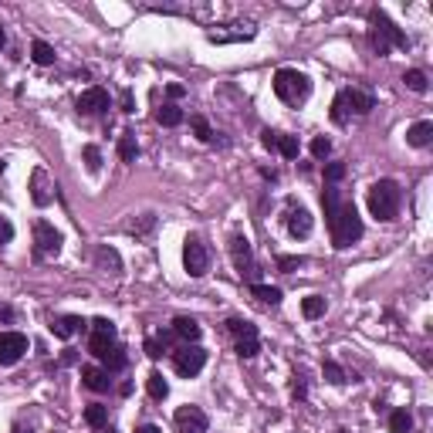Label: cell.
Returning a JSON list of instances; mask_svg holds the SVG:
<instances>
[{"label": "cell", "instance_id": "44dd1931", "mask_svg": "<svg viewBox=\"0 0 433 433\" xmlns=\"http://www.w3.org/2000/svg\"><path fill=\"white\" fill-rule=\"evenodd\" d=\"M85 423H88L92 430H105V423H109V410H105L102 403H92V406H85Z\"/></svg>", "mask_w": 433, "mask_h": 433}, {"label": "cell", "instance_id": "f6af8a7d", "mask_svg": "<svg viewBox=\"0 0 433 433\" xmlns=\"http://www.w3.org/2000/svg\"><path fill=\"white\" fill-rule=\"evenodd\" d=\"M166 95L170 98H183V85H166Z\"/></svg>", "mask_w": 433, "mask_h": 433}, {"label": "cell", "instance_id": "8fae6325", "mask_svg": "<svg viewBox=\"0 0 433 433\" xmlns=\"http://www.w3.org/2000/svg\"><path fill=\"white\" fill-rule=\"evenodd\" d=\"M27 352V339L20 332H0V366H14Z\"/></svg>", "mask_w": 433, "mask_h": 433}, {"label": "cell", "instance_id": "6da1fadb", "mask_svg": "<svg viewBox=\"0 0 433 433\" xmlns=\"http://www.w3.org/2000/svg\"><path fill=\"white\" fill-rule=\"evenodd\" d=\"M328 230H332V244L345 251L362 237V217H359L356 204H339L328 213Z\"/></svg>", "mask_w": 433, "mask_h": 433}, {"label": "cell", "instance_id": "8d00e7d4", "mask_svg": "<svg viewBox=\"0 0 433 433\" xmlns=\"http://www.w3.org/2000/svg\"><path fill=\"white\" fill-rule=\"evenodd\" d=\"M166 352V335H159V339H146V356L149 359H159Z\"/></svg>", "mask_w": 433, "mask_h": 433}, {"label": "cell", "instance_id": "2e32d148", "mask_svg": "<svg viewBox=\"0 0 433 433\" xmlns=\"http://www.w3.org/2000/svg\"><path fill=\"white\" fill-rule=\"evenodd\" d=\"M406 142L410 146H416V149H423V146H430L433 142V122H413L410 129H406Z\"/></svg>", "mask_w": 433, "mask_h": 433}, {"label": "cell", "instance_id": "c3c4849f", "mask_svg": "<svg viewBox=\"0 0 433 433\" xmlns=\"http://www.w3.org/2000/svg\"><path fill=\"white\" fill-rule=\"evenodd\" d=\"M4 170H7V163H4V159H0V176H4Z\"/></svg>", "mask_w": 433, "mask_h": 433}, {"label": "cell", "instance_id": "836d02e7", "mask_svg": "<svg viewBox=\"0 0 433 433\" xmlns=\"http://www.w3.org/2000/svg\"><path fill=\"white\" fill-rule=\"evenodd\" d=\"M81 156H85V166H88L92 173L102 170V152H98V146H85V149H81Z\"/></svg>", "mask_w": 433, "mask_h": 433}, {"label": "cell", "instance_id": "3957f363", "mask_svg": "<svg viewBox=\"0 0 433 433\" xmlns=\"http://www.w3.org/2000/svg\"><path fill=\"white\" fill-rule=\"evenodd\" d=\"M399 200H403V193H399V187L393 180H379V183L369 187V213L376 220H396Z\"/></svg>", "mask_w": 433, "mask_h": 433}, {"label": "cell", "instance_id": "f546056e", "mask_svg": "<svg viewBox=\"0 0 433 433\" xmlns=\"http://www.w3.org/2000/svg\"><path fill=\"white\" fill-rule=\"evenodd\" d=\"M274 149L281 152L284 159H298L302 146H298V139H295V135H278V146H274Z\"/></svg>", "mask_w": 433, "mask_h": 433}, {"label": "cell", "instance_id": "681fc988", "mask_svg": "<svg viewBox=\"0 0 433 433\" xmlns=\"http://www.w3.org/2000/svg\"><path fill=\"white\" fill-rule=\"evenodd\" d=\"M14 433H24V427H14ZM27 433H31V430H27Z\"/></svg>", "mask_w": 433, "mask_h": 433}, {"label": "cell", "instance_id": "cb8c5ba5", "mask_svg": "<svg viewBox=\"0 0 433 433\" xmlns=\"http://www.w3.org/2000/svg\"><path fill=\"white\" fill-rule=\"evenodd\" d=\"M146 389H149L152 399H166V396H170V382L163 379V373H156V369H152L149 379H146Z\"/></svg>", "mask_w": 433, "mask_h": 433}, {"label": "cell", "instance_id": "603a6c76", "mask_svg": "<svg viewBox=\"0 0 433 433\" xmlns=\"http://www.w3.org/2000/svg\"><path fill=\"white\" fill-rule=\"evenodd\" d=\"M156 122H159V126H166V129H173V126H180V122H183V109L170 102V105H163V109L156 112Z\"/></svg>", "mask_w": 433, "mask_h": 433}, {"label": "cell", "instance_id": "ee69618b", "mask_svg": "<svg viewBox=\"0 0 433 433\" xmlns=\"http://www.w3.org/2000/svg\"><path fill=\"white\" fill-rule=\"evenodd\" d=\"M305 393H308V389H305V376H295V396L305 399Z\"/></svg>", "mask_w": 433, "mask_h": 433}, {"label": "cell", "instance_id": "4dcf8cb0", "mask_svg": "<svg viewBox=\"0 0 433 433\" xmlns=\"http://www.w3.org/2000/svg\"><path fill=\"white\" fill-rule=\"evenodd\" d=\"M321 373H325V379H328L332 386H342V382H349V376H345V369H342L339 362H332V359H328V362L321 366Z\"/></svg>", "mask_w": 433, "mask_h": 433}, {"label": "cell", "instance_id": "83f0119b", "mask_svg": "<svg viewBox=\"0 0 433 433\" xmlns=\"http://www.w3.org/2000/svg\"><path fill=\"white\" fill-rule=\"evenodd\" d=\"M389 430L393 433H410L413 430V416L406 413V410H393V413H389Z\"/></svg>", "mask_w": 433, "mask_h": 433}, {"label": "cell", "instance_id": "277c9868", "mask_svg": "<svg viewBox=\"0 0 433 433\" xmlns=\"http://www.w3.org/2000/svg\"><path fill=\"white\" fill-rule=\"evenodd\" d=\"M173 366L183 379H193L204 366H207V349H200L196 342H183L176 352H173Z\"/></svg>", "mask_w": 433, "mask_h": 433}, {"label": "cell", "instance_id": "4316f807", "mask_svg": "<svg viewBox=\"0 0 433 433\" xmlns=\"http://www.w3.org/2000/svg\"><path fill=\"white\" fill-rule=\"evenodd\" d=\"M302 315L305 319H321L325 315V298L321 295H308L302 302Z\"/></svg>", "mask_w": 433, "mask_h": 433}, {"label": "cell", "instance_id": "ba28073f", "mask_svg": "<svg viewBox=\"0 0 433 433\" xmlns=\"http://www.w3.org/2000/svg\"><path fill=\"white\" fill-rule=\"evenodd\" d=\"M369 24H373V31H376V34H382V38L389 41V48H403V51L410 48V38H406V34H403V31H399L393 20L379 11V7H376V11H369Z\"/></svg>", "mask_w": 433, "mask_h": 433}, {"label": "cell", "instance_id": "bcb514c9", "mask_svg": "<svg viewBox=\"0 0 433 433\" xmlns=\"http://www.w3.org/2000/svg\"><path fill=\"white\" fill-rule=\"evenodd\" d=\"M135 433H163V430H159L156 423H146V427H139V430H135Z\"/></svg>", "mask_w": 433, "mask_h": 433}, {"label": "cell", "instance_id": "7402d4cb", "mask_svg": "<svg viewBox=\"0 0 433 433\" xmlns=\"http://www.w3.org/2000/svg\"><path fill=\"white\" fill-rule=\"evenodd\" d=\"M251 295L264 305H281V288H271V284H251Z\"/></svg>", "mask_w": 433, "mask_h": 433}, {"label": "cell", "instance_id": "f907efd6", "mask_svg": "<svg viewBox=\"0 0 433 433\" xmlns=\"http://www.w3.org/2000/svg\"><path fill=\"white\" fill-rule=\"evenodd\" d=\"M339 433H349V430H339Z\"/></svg>", "mask_w": 433, "mask_h": 433}, {"label": "cell", "instance_id": "60d3db41", "mask_svg": "<svg viewBox=\"0 0 433 433\" xmlns=\"http://www.w3.org/2000/svg\"><path fill=\"white\" fill-rule=\"evenodd\" d=\"M14 241V224L7 217H0V244H11Z\"/></svg>", "mask_w": 433, "mask_h": 433}, {"label": "cell", "instance_id": "ab89813d", "mask_svg": "<svg viewBox=\"0 0 433 433\" xmlns=\"http://www.w3.org/2000/svg\"><path fill=\"white\" fill-rule=\"evenodd\" d=\"M92 332H98V335H112V339H115V325L109 319H95L92 321Z\"/></svg>", "mask_w": 433, "mask_h": 433}, {"label": "cell", "instance_id": "7dc6e473", "mask_svg": "<svg viewBox=\"0 0 433 433\" xmlns=\"http://www.w3.org/2000/svg\"><path fill=\"white\" fill-rule=\"evenodd\" d=\"M4 41H7V34H4V27H0V48H4Z\"/></svg>", "mask_w": 433, "mask_h": 433}, {"label": "cell", "instance_id": "9a60e30c", "mask_svg": "<svg viewBox=\"0 0 433 433\" xmlns=\"http://www.w3.org/2000/svg\"><path fill=\"white\" fill-rule=\"evenodd\" d=\"M200 321L196 319H189V315H176L173 319V335H180L183 342H200Z\"/></svg>", "mask_w": 433, "mask_h": 433}, {"label": "cell", "instance_id": "ffe728a7", "mask_svg": "<svg viewBox=\"0 0 433 433\" xmlns=\"http://www.w3.org/2000/svg\"><path fill=\"white\" fill-rule=\"evenodd\" d=\"M119 156H122V163H135V156H139L135 132H122V135H119Z\"/></svg>", "mask_w": 433, "mask_h": 433}, {"label": "cell", "instance_id": "52a82bcc", "mask_svg": "<svg viewBox=\"0 0 433 433\" xmlns=\"http://www.w3.org/2000/svg\"><path fill=\"white\" fill-rule=\"evenodd\" d=\"M230 258H234V267L241 278H254L258 274V261H254V251H251V241L244 234H234L230 237Z\"/></svg>", "mask_w": 433, "mask_h": 433}, {"label": "cell", "instance_id": "f35d334b", "mask_svg": "<svg viewBox=\"0 0 433 433\" xmlns=\"http://www.w3.org/2000/svg\"><path fill=\"white\" fill-rule=\"evenodd\" d=\"M342 176H345V163H328V166H325V180H328V183H339Z\"/></svg>", "mask_w": 433, "mask_h": 433}, {"label": "cell", "instance_id": "7bdbcfd3", "mask_svg": "<svg viewBox=\"0 0 433 433\" xmlns=\"http://www.w3.org/2000/svg\"><path fill=\"white\" fill-rule=\"evenodd\" d=\"M122 112H135V98H132V92H122Z\"/></svg>", "mask_w": 433, "mask_h": 433}, {"label": "cell", "instance_id": "e575fe53", "mask_svg": "<svg viewBox=\"0 0 433 433\" xmlns=\"http://www.w3.org/2000/svg\"><path fill=\"white\" fill-rule=\"evenodd\" d=\"M298 267H305L302 254H281L278 258V271H298Z\"/></svg>", "mask_w": 433, "mask_h": 433}, {"label": "cell", "instance_id": "9c48e42d", "mask_svg": "<svg viewBox=\"0 0 433 433\" xmlns=\"http://www.w3.org/2000/svg\"><path fill=\"white\" fill-rule=\"evenodd\" d=\"M34 251H38L41 258H58L61 254V234L48 220L34 224Z\"/></svg>", "mask_w": 433, "mask_h": 433}, {"label": "cell", "instance_id": "74e56055", "mask_svg": "<svg viewBox=\"0 0 433 433\" xmlns=\"http://www.w3.org/2000/svg\"><path fill=\"white\" fill-rule=\"evenodd\" d=\"M328 152H332V142H328L325 135H319V139H312V156H315V159H325Z\"/></svg>", "mask_w": 433, "mask_h": 433}, {"label": "cell", "instance_id": "30bf717a", "mask_svg": "<svg viewBox=\"0 0 433 433\" xmlns=\"http://www.w3.org/2000/svg\"><path fill=\"white\" fill-rule=\"evenodd\" d=\"M210 420L200 406H180L176 410V430L180 433H207Z\"/></svg>", "mask_w": 433, "mask_h": 433}, {"label": "cell", "instance_id": "e0dca14e", "mask_svg": "<svg viewBox=\"0 0 433 433\" xmlns=\"http://www.w3.org/2000/svg\"><path fill=\"white\" fill-rule=\"evenodd\" d=\"M81 379H85V386H88L92 393H105V389L112 386L109 373H105V369H98V366H85V369H81Z\"/></svg>", "mask_w": 433, "mask_h": 433}, {"label": "cell", "instance_id": "d4e9b609", "mask_svg": "<svg viewBox=\"0 0 433 433\" xmlns=\"http://www.w3.org/2000/svg\"><path fill=\"white\" fill-rule=\"evenodd\" d=\"M112 345H115L112 335H98V332H92V339H88V352L98 356V359H105L109 352H112Z\"/></svg>", "mask_w": 433, "mask_h": 433}, {"label": "cell", "instance_id": "f1b7e54d", "mask_svg": "<svg viewBox=\"0 0 433 433\" xmlns=\"http://www.w3.org/2000/svg\"><path fill=\"white\" fill-rule=\"evenodd\" d=\"M403 81H406V88H410V92H416V95H423L427 88H430V85H427V75H423L420 68H410V72L403 75Z\"/></svg>", "mask_w": 433, "mask_h": 433}, {"label": "cell", "instance_id": "1f68e13d", "mask_svg": "<svg viewBox=\"0 0 433 433\" xmlns=\"http://www.w3.org/2000/svg\"><path fill=\"white\" fill-rule=\"evenodd\" d=\"M189 126H193V132H196V139H200V142H213V129H210V122L204 119V115H193V119H189Z\"/></svg>", "mask_w": 433, "mask_h": 433}, {"label": "cell", "instance_id": "4fadbf2b", "mask_svg": "<svg viewBox=\"0 0 433 433\" xmlns=\"http://www.w3.org/2000/svg\"><path fill=\"white\" fill-rule=\"evenodd\" d=\"M109 109V92L105 88H88L78 95V112L81 115H98Z\"/></svg>", "mask_w": 433, "mask_h": 433}, {"label": "cell", "instance_id": "ac0fdd59", "mask_svg": "<svg viewBox=\"0 0 433 433\" xmlns=\"http://www.w3.org/2000/svg\"><path fill=\"white\" fill-rule=\"evenodd\" d=\"M345 105H352V112H359V115H369L373 109H376V98H373L369 92L349 88V92H345Z\"/></svg>", "mask_w": 433, "mask_h": 433}, {"label": "cell", "instance_id": "d590c367", "mask_svg": "<svg viewBox=\"0 0 433 433\" xmlns=\"http://www.w3.org/2000/svg\"><path fill=\"white\" fill-rule=\"evenodd\" d=\"M102 362H105L109 369H122V366H126V349H122V345H112V352L102 359Z\"/></svg>", "mask_w": 433, "mask_h": 433}, {"label": "cell", "instance_id": "484cf974", "mask_svg": "<svg viewBox=\"0 0 433 433\" xmlns=\"http://www.w3.org/2000/svg\"><path fill=\"white\" fill-rule=\"evenodd\" d=\"M31 58L48 68V65H55V48H51L48 41H34V44H31Z\"/></svg>", "mask_w": 433, "mask_h": 433}, {"label": "cell", "instance_id": "7c38bea8", "mask_svg": "<svg viewBox=\"0 0 433 433\" xmlns=\"http://www.w3.org/2000/svg\"><path fill=\"white\" fill-rule=\"evenodd\" d=\"M284 220H288V234L291 237H308L312 234V213L302 204H295V200L288 204V217Z\"/></svg>", "mask_w": 433, "mask_h": 433}, {"label": "cell", "instance_id": "5b68a950", "mask_svg": "<svg viewBox=\"0 0 433 433\" xmlns=\"http://www.w3.org/2000/svg\"><path fill=\"white\" fill-rule=\"evenodd\" d=\"M227 328L234 332V339H237V356L241 359H254L261 352V335H258V325H251L247 319H230L227 321Z\"/></svg>", "mask_w": 433, "mask_h": 433}, {"label": "cell", "instance_id": "7a4b0ae2", "mask_svg": "<svg viewBox=\"0 0 433 433\" xmlns=\"http://www.w3.org/2000/svg\"><path fill=\"white\" fill-rule=\"evenodd\" d=\"M274 95L281 98L284 105H302L305 98L312 95V81L298 68H281L274 75Z\"/></svg>", "mask_w": 433, "mask_h": 433}, {"label": "cell", "instance_id": "d6a6232c", "mask_svg": "<svg viewBox=\"0 0 433 433\" xmlns=\"http://www.w3.org/2000/svg\"><path fill=\"white\" fill-rule=\"evenodd\" d=\"M345 115H349L345 92H339V95H335V102H332V122H335V126H345Z\"/></svg>", "mask_w": 433, "mask_h": 433}, {"label": "cell", "instance_id": "8992f818", "mask_svg": "<svg viewBox=\"0 0 433 433\" xmlns=\"http://www.w3.org/2000/svg\"><path fill=\"white\" fill-rule=\"evenodd\" d=\"M183 267H187L189 278H204L210 271V251L196 234L187 237V244H183Z\"/></svg>", "mask_w": 433, "mask_h": 433}, {"label": "cell", "instance_id": "d6986e66", "mask_svg": "<svg viewBox=\"0 0 433 433\" xmlns=\"http://www.w3.org/2000/svg\"><path fill=\"white\" fill-rule=\"evenodd\" d=\"M81 328H85V321L78 319V315H61V319H55V325H51V332H55L58 339H72Z\"/></svg>", "mask_w": 433, "mask_h": 433}, {"label": "cell", "instance_id": "5bb4252c", "mask_svg": "<svg viewBox=\"0 0 433 433\" xmlns=\"http://www.w3.org/2000/svg\"><path fill=\"white\" fill-rule=\"evenodd\" d=\"M51 189H55V183L48 180V173L44 170L31 173V200H34L38 207H48V204H51V196H55Z\"/></svg>", "mask_w": 433, "mask_h": 433}, {"label": "cell", "instance_id": "b9f144b4", "mask_svg": "<svg viewBox=\"0 0 433 433\" xmlns=\"http://www.w3.org/2000/svg\"><path fill=\"white\" fill-rule=\"evenodd\" d=\"M278 135H281V132H271V129H267V132L261 135V142L267 146V149H274V146H278Z\"/></svg>", "mask_w": 433, "mask_h": 433}]
</instances>
